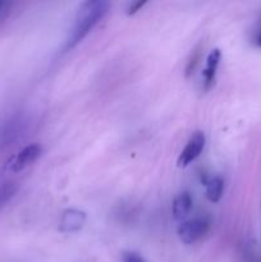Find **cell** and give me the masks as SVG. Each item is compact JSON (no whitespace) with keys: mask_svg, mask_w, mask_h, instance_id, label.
<instances>
[{"mask_svg":"<svg viewBox=\"0 0 261 262\" xmlns=\"http://www.w3.org/2000/svg\"><path fill=\"white\" fill-rule=\"evenodd\" d=\"M110 4L104 0H89L84 2L77 10L74 17L73 26L68 33L66 42H64V51H69L76 48L97 25L100 20L107 14Z\"/></svg>","mask_w":261,"mask_h":262,"instance_id":"6da1fadb","label":"cell"},{"mask_svg":"<svg viewBox=\"0 0 261 262\" xmlns=\"http://www.w3.org/2000/svg\"><path fill=\"white\" fill-rule=\"evenodd\" d=\"M211 228L207 216H196L182 223L178 228V237L184 245H193L205 237Z\"/></svg>","mask_w":261,"mask_h":262,"instance_id":"7a4b0ae2","label":"cell"},{"mask_svg":"<svg viewBox=\"0 0 261 262\" xmlns=\"http://www.w3.org/2000/svg\"><path fill=\"white\" fill-rule=\"evenodd\" d=\"M205 143H206V138H205L204 132L199 130V132L193 133V136L189 138L182 152L179 154L178 160H177L178 168H187L189 164L193 163L204 151Z\"/></svg>","mask_w":261,"mask_h":262,"instance_id":"3957f363","label":"cell"},{"mask_svg":"<svg viewBox=\"0 0 261 262\" xmlns=\"http://www.w3.org/2000/svg\"><path fill=\"white\" fill-rule=\"evenodd\" d=\"M41 152H42V148L37 143H32V145L26 146L25 148L19 151L14 158L10 160L9 163V169L14 173L18 171H22L23 169H26L27 166H30L31 164L35 163L38 158H40Z\"/></svg>","mask_w":261,"mask_h":262,"instance_id":"277c9868","label":"cell"},{"mask_svg":"<svg viewBox=\"0 0 261 262\" xmlns=\"http://www.w3.org/2000/svg\"><path fill=\"white\" fill-rule=\"evenodd\" d=\"M86 223V214L81 210L68 209L63 212L59 223V230L63 233H74L82 229Z\"/></svg>","mask_w":261,"mask_h":262,"instance_id":"5b68a950","label":"cell"},{"mask_svg":"<svg viewBox=\"0 0 261 262\" xmlns=\"http://www.w3.org/2000/svg\"><path fill=\"white\" fill-rule=\"evenodd\" d=\"M220 59H222V51L219 49H212L209 55H207L206 64H205V68L202 71V79H204L205 90H209L214 84Z\"/></svg>","mask_w":261,"mask_h":262,"instance_id":"8992f818","label":"cell"},{"mask_svg":"<svg viewBox=\"0 0 261 262\" xmlns=\"http://www.w3.org/2000/svg\"><path fill=\"white\" fill-rule=\"evenodd\" d=\"M193 207V199L187 191L181 192L173 201V216L176 220H184Z\"/></svg>","mask_w":261,"mask_h":262,"instance_id":"52a82bcc","label":"cell"},{"mask_svg":"<svg viewBox=\"0 0 261 262\" xmlns=\"http://www.w3.org/2000/svg\"><path fill=\"white\" fill-rule=\"evenodd\" d=\"M20 125H22V122L17 118H10L0 123V147L9 145L12 141L17 138L20 132Z\"/></svg>","mask_w":261,"mask_h":262,"instance_id":"ba28073f","label":"cell"},{"mask_svg":"<svg viewBox=\"0 0 261 262\" xmlns=\"http://www.w3.org/2000/svg\"><path fill=\"white\" fill-rule=\"evenodd\" d=\"M205 193L207 200L212 204H216L222 200L223 192H224V181L220 177H211V178L205 181Z\"/></svg>","mask_w":261,"mask_h":262,"instance_id":"9c48e42d","label":"cell"},{"mask_svg":"<svg viewBox=\"0 0 261 262\" xmlns=\"http://www.w3.org/2000/svg\"><path fill=\"white\" fill-rule=\"evenodd\" d=\"M18 186L15 182H4L0 184V209L9 204L10 200L15 196Z\"/></svg>","mask_w":261,"mask_h":262,"instance_id":"30bf717a","label":"cell"},{"mask_svg":"<svg viewBox=\"0 0 261 262\" xmlns=\"http://www.w3.org/2000/svg\"><path fill=\"white\" fill-rule=\"evenodd\" d=\"M122 261L123 262H146L142 258V256L138 255L137 252H133V251H125V252H123Z\"/></svg>","mask_w":261,"mask_h":262,"instance_id":"8fae6325","label":"cell"},{"mask_svg":"<svg viewBox=\"0 0 261 262\" xmlns=\"http://www.w3.org/2000/svg\"><path fill=\"white\" fill-rule=\"evenodd\" d=\"M143 5H146V2H133V3H129L127 7V14L130 15V14H135V13H137L138 10L142 9Z\"/></svg>","mask_w":261,"mask_h":262,"instance_id":"7c38bea8","label":"cell"},{"mask_svg":"<svg viewBox=\"0 0 261 262\" xmlns=\"http://www.w3.org/2000/svg\"><path fill=\"white\" fill-rule=\"evenodd\" d=\"M10 8H12V3L0 0V20L4 19V18L9 14Z\"/></svg>","mask_w":261,"mask_h":262,"instance_id":"4fadbf2b","label":"cell"},{"mask_svg":"<svg viewBox=\"0 0 261 262\" xmlns=\"http://www.w3.org/2000/svg\"><path fill=\"white\" fill-rule=\"evenodd\" d=\"M255 43L258 46V48H261V27L258 28L257 33H256L255 36Z\"/></svg>","mask_w":261,"mask_h":262,"instance_id":"5bb4252c","label":"cell"}]
</instances>
